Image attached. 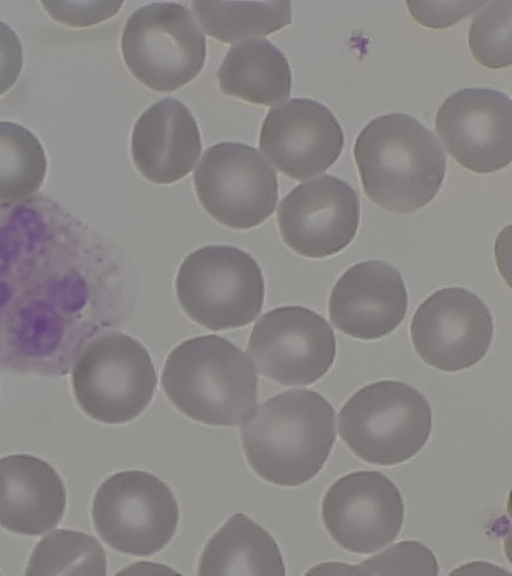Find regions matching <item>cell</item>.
Masks as SVG:
<instances>
[{
	"label": "cell",
	"mask_w": 512,
	"mask_h": 576,
	"mask_svg": "<svg viewBox=\"0 0 512 576\" xmlns=\"http://www.w3.org/2000/svg\"><path fill=\"white\" fill-rule=\"evenodd\" d=\"M106 574V557L93 536L74 530H56L38 542L25 575Z\"/></svg>",
	"instance_id": "obj_24"
},
{
	"label": "cell",
	"mask_w": 512,
	"mask_h": 576,
	"mask_svg": "<svg viewBox=\"0 0 512 576\" xmlns=\"http://www.w3.org/2000/svg\"><path fill=\"white\" fill-rule=\"evenodd\" d=\"M42 5L54 20L71 27H86L112 17L122 2L63 1L42 2Z\"/></svg>",
	"instance_id": "obj_27"
},
{
	"label": "cell",
	"mask_w": 512,
	"mask_h": 576,
	"mask_svg": "<svg viewBox=\"0 0 512 576\" xmlns=\"http://www.w3.org/2000/svg\"><path fill=\"white\" fill-rule=\"evenodd\" d=\"M201 153L198 125L190 110L174 98L150 106L136 121L131 154L137 170L155 184H170L194 168Z\"/></svg>",
	"instance_id": "obj_18"
},
{
	"label": "cell",
	"mask_w": 512,
	"mask_h": 576,
	"mask_svg": "<svg viewBox=\"0 0 512 576\" xmlns=\"http://www.w3.org/2000/svg\"><path fill=\"white\" fill-rule=\"evenodd\" d=\"M342 441L361 460L394 466L426 445L432 411L426 397L410 384L382 380L355 392L338 416Z\"/></svg>",
	"instance_id": "obj_5"
},
{
	"label": "cell",
	"mask_w": 512,
	"mask_h": 576,
	"mask_svg": "<svg viewBox=\"0 0 512 576\" xmlns=\"http://www.w3.org/2000/svg\"><path fill=\"white\" fill-rule=\"evenodd\" d=\"M47 171L45 150L27 128L0 121V203L13 204L33 195Z\"/></svg>",
	"instance_id": "obj_23"
},
{
	"label": "cell",
	"mask_w": 512,
	"mask_h": 576,
	"mask_svg": "<svg viewBox=\"0 0 512 576\" xmlns=\"http://www.w3.org/2000/svg\"><path fill=\"white\" fill-rule=\"evenodd\" d=\"M121 49L130 72L159 92L192 81L206 59V39L189 10L178 3H151L126 21Z\"/></svg>",
	"instance_id": "obj_9"
},
{
	"label": "cell",
	"mask_w": 512,
	"mask_h": 576,
	"mask_svg": "<svg viewBox=\"0 0 512 576\" xmlns=\"http://www.w3.org/2000/svg\"><path fill=\"white\" fill-rule=\"evenodd\" d=\"M192 10L207 34L224 43L266 36L292 21L290 1H194Z\"/></svg>",
	"instance_id": "obj_22"
},
{
	"label": "cell",
	"mask_w": 512,
	"mask_h": 576,
	"mask_svg": "<svg viewBox=\"0 0 512 576\" xmlns=\"http://www.w3.org/2000/svg\"><path fill=\"white\" fill-rule=\"evenodd\" d=\"M259 145L280 172L301 181L325 172L336 162L344 133L322 103L295 98L267 113Z\"/></svg>",
	"instance_id": "obj_16"
},
{
	"label": "cell",
	"mask_w": 512,
	"mask_h": 576,
	"mask_svg": "<svg viewBox=\"0 0 512 576\" xmlns=\"http://www.w3.org/2000/svg\"><path fill=\"white\" fill-rule=\"evenodd\" d=\"M487 1H407L414 20L431 29H444L486 5Z\"/></svg>",
	"instance_id": "obj_28"
},
{
	"label": "cell",
	"mask_w": 512,
	"mask_h": 576,
	"mask_svg": "<svg viewBox=\"0 0 512 576\" xmlns=\"http://www.w3.org/2000/svg\"><path fill=\"white\" fill-rule=\"evenodd\" d=\"M408 305L400 272L370 260L348 268L335 283L329 298V317L344 334L360 340H377L403 321Z\"/></svg>",
	"instance_id": "obj_17"
},
{
	"label": "cell",
	"mask_w": 512,
	"mask_h": 576,
	"mask_svg": "<svg viewBox=\"0 0 512 576\" xmlns=\"http://www.w3.org/2000/svg\"><path fill=\"white\" fill-rule=\"evenodd\" d=\"M55 240H45L31 285L19 232L0 231V368L63 375L83 348L74 328L83 292L35 287L80 280L68 242Z\"/></svg>",
	"instance_id": "obj_1"
},
{
	"label": "cell",
	"mask_w": 512,
	"mask_h": 576,
	"mask_svg": "<svg viewBox=\"0 0 512 576\" xmlns=\"http://www.w3.org/2000/svg\"><path fill=\"white\" fill-rule=\"evenodd\" d=\"M492 315L462 287L432 293L416 310L410 327L414 350L429 366L457 372L480 362L493 340Z\"/></svg>",
	"instance_id": "obj_12"
},
{
	"label": "cell",
	"mask_w": 512,
	"mask_h": 576,
	"mask_svg": "<svg viewBox=\"0 0 512 576\" xmlns=\"http://www.w3.org/2000/svg\"><path fill=\"white\" fill-rule=\"evenodd\" d=\"M397 486L378 471H355L334 481L321 503V517L332 540L356 554L376 552L394 541L404 521Z\"/></svg>",
	"instance_id": "obj_13"
},
{
	"label": "cell",
	"mask_w": 512,
	"mask_h": 576,
	"mask_svg": "<svg viewBox=\"0 0 512 576\" xmlns=\"http://www.w3.org/2000/svg\"><path fill=\"white\" fill-rule=\"evenodd\" d=\"M353 152L366 196L389 212L418 210L442 187L445 153L434 134L407 114L373 119L358 134Z\"/></svg>",
	"instance_id": "obj_3"
},
{
	"label": "cell",
	"mask_w": 512,
	"mask_h": 576,
	"mask_svg": "<svg viewBox=\"0 0 512 576\" xmlns=\"http://www.w3.org/2000/svg\"><path fill=\"white\" fill-rule=\"evenodd\" d=\"M277 218L282 239L293 251L326 258L354 239L359 197L346 181L323 175L293 188L280 202Z\"/></svg>",
	"instance_id": "obj_14"
},
{
	"label": "cell",
	"mask_w": 512,
	"mask_h": 576,
	"mask_svg": "<svg viewBox=\"0 0 512 576\" xmlns=\"http://www.w3.org/2000/svg\"><path fill=\"white\" fill-rule=\"evenodd\" d=\"M71 380L77 403L89 417L105 424H122L149 405L157 375L149 352L138 340L110 332L81 349Z\"/></svg>",
	"instance_id": "obj_7"
},
{
	"label": "cell",
	"mask_w": 512,
	"mask_h": 576,
	"mask_svg": "<svg viewBox=\"0 0 512 576\" xmlns=\"http://www.w3.org/2000/svg\"><path fill=\"white\" fill-rule=\"evenodd\" d=\"M177 299L185 313L210 330L250 324L264 303V279L243 250L210 245L191 252L178 269Z\"/></svg>",
	"instance_id": "obj_6"
},
{
	"label": "cell",
	"mask_w": 512,
	"mask_h": 576,
	"mask_svg": "<svg viewBox=\"0 0 512 576\" xmlns=\"http://www.w3.org/2000/svg\"><path fill=\"white\" fill-rule=\"evenodd\" d=\"M355 575H438L439 565L433 552L418 541H401L366 559L359 565L326 564Z\"/></svg>",
	"instance_id": "obj_26"
},
{
	"label": "cell",
	"mask_w": 512,
	"mask_h": 576,
	"mask_svg": "<svg viewBox=\"0 0 512 576\" xmlns=\"http://www.w3.org/2000/svg\"><path fill=\"white\" fill-rule=\"evenodd\" d=\"M92 519L97 534L112 549L146 557L171 541L179 508L171 489L158 477L128 470L111 475L98 487Z\"/></svg>",
	"instance_id": "obj_8"
},
{
	"label": "cell",
	"mask_w": 512,
	"mask_h": 576,
	"mask_svg": "<svg viewBox=\"0 0 512 576\" xmlns=\"http://www.w3.org/2000/svg\"><path fill=\"white\" fill-rule=\"evenodd\" d=\"M512 1H492L473 18L468 44L475 60L489 69L509 67Z\"/></svg>",
	"instance_id": "obj_25"
},
{
	"label": "cell",
	"mask_w": 512,
	"mask_h": 576,
	"mask_svg": "<svg viewBox=\"0 0 512 576\" xmlns=\"http://www.w3.org/2000/svg\"><path fill=\"white\" fill-rule=\"evenodd\" d=\"M198 575H285L281 551L271 536L242 513L233 515L209 539Z\"/></svg>",
	"instance_id": "obj_21"
},
{
	"label": "cell",
	"mask_w": 512,
	"mask_h": 576,
	"mask_svg": "<svg viewBox=\"0 0 512 576\" xmlns=\"http://www.w3.org/2000/svg\"><path fill=\"white\" fill-rule=\"evenodd\" d=\"M193 180L203 208L228 227H256L275 211L276 173L254 147L235 142L209 147Z\"/></svg>",
	"instance_id": "obj_10"
},
{
	"label": "cell",
	"mask_w": 512,
	"mask_h": 576,
	"mask_svg": "<svg viewBox=\"0 0 512 576\" xmlns=\"http://www.w3.org/2000/svg\"><path fill=\"white\" fill-rule=\"evenodd\" d=\"M22 64L20 38L11 27L0 21V96L16 83Z\"/></svg>",
	"instance_id": "obj_29"
},
{
	"label": "cell",
	"mask_w": 512,
	"mask_h": 576,
	"mask_svg": "<svg viewBox=\"0 0 512 576\" xmlns=\"http://www.w3.org/2000/svg\"><path fill=\"white\" fill-rule=\"evenodd\" d=\"M247 352L264 377L284 386H305L330 370L336 340L328 322L315 311L283 306L258 319Z\"/></svg>",
	"instance_id": "obj_11"
},
{
	"label": "cell",
	"mask_w": 512,
	"mask_h": 576,
	"mask_svg": "<svg viewBox=\"0 0 512 576\" xmlns=\"http://www.w3.org/2000/svg\"><path fill=\"white\" fill-rule=\"evenodd\" d=\"M65 487L58 472L29 454L0 459V525L24 535L57 526L65 511Z\"/></svg>",
	"instance_id": "obj_19"
},
{
	"label": "cell",
	"mask_w": 512,
	"mask_h": 576,
	"mask_svg": "<svg viewBox=\"0 0 512 576\" xmlns=\"http://www.w3.org/2000/svg\"><path fill=\"white\" fill-rule=\"evenodd\" d=\"M257 374L231 341L206 335L187 339L168 355L161 385L188 418L212 426H235L253 411Z\"/></svg>",
	"instance_id": "obj_4"
},
{
	"label": "cell",
	"mask_w": 512,
	"mask_h": 576,
	"mask_svg": "<svg viewBox=\"0 0 512 576\" xmlns=\"http://www.w3.org/2000/svg\"><path fill=\"white\" fill-rule=\"evenodd\" d=\"M250 467L279 486H300L324 467L336 439L335 411L323 396L291 389L260 404L242 422Z\"/></svg>",
	"instance_id": "obj_2"
},
{
	"label": "cell",
	"mask_w": 512,
	"mask_h": 576,
	"mask_svg": "<svg viewBox=\"0 0 512 576\" xmlns=\"http://www.w3.org/2000/svg\"><path fill=\"white\" fill-rule=\"evenodd\" d=\"M217 80L224 94L265 106L287 99L292 86L286 57L261 38L233 45L218 69Z\"/></svg>",
	"instance_id": "obj_20"
},
{
	"label": "cell",
	"mask_w": 512,
	"mask_h": 576,
	"mask_svg": "<svg viewBox=\"0 0 512 576\" xmlns=\"http://www.w3.org/2000/svg\"><path fill=\"white\" fill-rule=\"evenodd\" d=\"M511 99L490 88H465L440 106L436 132L448 153L477 173L499 171L511 162Z\"/></svg>",
	"instance_id": "obj_15"
}]
</instances>
